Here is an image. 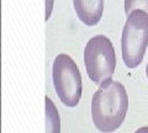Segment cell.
Here are the masks:
<instances>
[{
    "label": "cell",
    "instance_id": "cell-1",
    "mask_svg": "<svg viewBox=\"0 0 148 133\" xmlns=\"http://www.w3.org/2000/svg\"><path fill=\"white\" fill-rule=\"evenodd\" d=\"M128 98L125 86L119 81L106 80L92 95L91 117L95 127L103 133L119 130L125 121Z\"/></svg>",
    "mask_w": 148,
    "mask_h": 133
},
{
    "label": "cell",
    "instance_id": "cell-2",
    "mask_svg": "<svg viewBox=\"0 0 148 133\" xmlns=\"http://www.w3.org/2000/svg\"><path fill=\"white\" fill-rule=\"evenodd\" d=\"M148 46V14L135 10L127 15L121 38L122 59L126 67L136 68L141 64Z\"/></svg>",
    "mask_w": 148,
    "mask_h": 133
},
{
    "label": "cell",
    "instance_id": "cell-3",
    "mask_svg": "<svg viewBox=\"0 0 148 133\" xmlns=\"http://www.w3.org/2000/svg\"><path fill=\"white\" fill-rule=\"evenodd\" d=\"M86 74L96 85L111 80L116 68V54L112 42L106 36L99 35L89 40L84 49Z\"/></svg>",
    "mask_w": 148,
    "mask_h": 133
},
{
    "label": "cell",
    "instance_id": "cell-4",
    "mask_svg": "<svg viewBox=\"0 0 148 133\" xmlns=\"http://www.w3.org/2000/svg\"><path fill=\"white\" fill-rule=\"evenodd\" d=\"M53 84L59 100L74 107L82 99V75L75 62L68 54H58L53 62Z\"/></svg>",
    "mask_w": 148,
    "mask_h": 133
},
{
    "label": "cell",
    "instance_id": "cell-5",
    "mask_svg": "<svg viewBox=\"0 0 148 133\" xmlns=\"http://www.w3.org/2000/svg\"><path fill=\"white\" fill-rule=\"evenodd\" d=\"M79 20L86 26H95L104 12V0H73Z\"/></svg>",
    "mask_w": 148,
    "mask_h": 133
},
{
    "label": "cell",
    "instance_id": "cell-6",
    "mask_svg": "<svg viewBox=\"0 0 148 133\" xmlns=\"http://www.w3.org/2000/svg\"><path fill=\"white\" fill-rule=\"evenodd\" d=\"M46 100V133H61V120L56 105L48 96Z\"/></svg>",
    "mask_w": 148,
    "mask_h": 133
},
{
    "label": "cell",
    "instance_id": "cell-7",
    "mask_svg": "<svg viewBox=\"0 0 148 133\" xmlns=\"http://www.w3.org/2000/svg\"><path fill=\"white\" fill-rule=\"evenodd\" d=\"M135 10H143L148 14V0H125L126 15H130Z\"/></svg>",
    "mask_w": 148,
    "mask_h": 133
},
{
    "label": "cell",
    "instance_id": "cell-8",
    "mask_svg": "<svg viewBox=\"0 0 148 133\" xmlns=\"http://www.w3.org/2000/svg\"><path fill=\"white\" fill-rule=\"evenodd\" d=\"M47 6H46V20L49 19L51 12H52V5H53V0H46Z\"/></svg>",
    "mask_w": 148,
    "mask_h": 133
},
{
    "label": "cell",
    "instance_id": "cell-9",
    "mask_svg": "<svg viewBox=\"0 0 148 133\" xmlns=\"http://www.w3.org/2000/svg\"><path fill=\"white\" fill-rule=\"evenodd\" d=\"M135 133H148V126H145V127H141L135 132Z\"/></svg>",
    "mask_w": 148,
    "mask_h": 133
},
{
    "label": "cell",
    "instance_id": "cell-10",
    "mask_svg": "<svg viewBox=\"0 0 148 133\" xmlns=\"http://www.w3.org/2000/svg\"><path fill=\"white\" fill-rule=\"evenodd\" d=\"M146 75H147V79H148V64H147V68H146Z\"/></svg>",
    "mask_w": 148,
    "mask_h": 133
}]
</instances>
